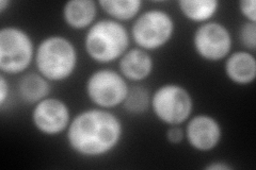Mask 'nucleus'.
Returning a JSON list of instances; mask_svg holds the SVG:
<instances>
[{"label": "nucleus", "instance_id": "1", "mask_svg": "<svg viewBox=\"0 0 256 170\" xmlns=\"http://www.w3.org/2000/svg\"><path fill=\"white\" fill-rule=\"evenodd\" d=\"M66 136L70 149L78 157L100 159L121 144L124 125L112 111L94 107L72 118Z\"/></svg>", "mask_w": 256, "mask_h": 170}, {"label": "nucleus", "instance_id": "2", "mask_svg": "<svg viewBox=\"0 0 256 170\" xmlns=\"http://www.w3.org/2000/svg\"><path fill=\"white\" fill-rule=\"evenodd\" d=\"M130 32L124 23L108 17L96 20L84 38L88 56L100 65L118 62L130 49Z\"/></svg>", "mask_w": 256, "mask_h": 170}, {"label": "nucleus", "instance_id": "3", "mask_svg": "<svg viewBox=\"0 0 256 170\" xmlns=\"http://www.w3.org/2000/svg\"><path fill=\"white\" fill-rule=\"evenodd\" d=\"M78 62L77 48L66 36L48 35L36 45L34 64L38 74L50 83L68 80L75 74Z\"/></svg>", "mask_w": 256, "mask_h": 170}, {"label": "nucleus", "instance_id": "4", "mask_svg": "<svg viewBox=\"0 0 256 170\" xmlns=\"http://www.w3.org/2000/svg\"><path fill=\"white\" fill-rule=\"evenodd\" d=\"M36 45L20 27L8 26L0 30V74L22 76L34 63Z\"/></svg>", "mask_w": 256, "mask_h": 170}, {"label": "nucleus", "instance_id": "5", "mask_svg": "<svg viewBox=\"0 0 256 170\" xmlns=\"http://www.w3.org/2000/svg\"><path fill=\"white\" fill-rule=\"evenodd\" d=\"M173 16L162 9L142 11L132 21L130 37L136 47L153 52L162 49L173 39L175 34Z\"/></svg>", "mask_w": 256, "mask_h": 170}, {"label": "nucleus", "instance_id": "6", "mask_svg": "<svg viewBox=\"0 0 256 170\" xmlns=\"http://www.w3.org/2000/svg\"><path fill=\"white\" fill-rule=\"evenodd\" d=\"M194 110V97L182 84L164 83L152 93L150 111L158 121L168 127L186 124Z\"/></svg>", "mask_w": 256, "mask_h": 170}, {"label": "nucleus", "instance_id": "7", "mask_svg": "<svg viewBox=\"0 0 256 170\" xmlns=\"http://www.w3.org/2000/svg\"><path fill=\"white\" fill-rule=\"evenodd\" d=\"M130 86V82L118 70L100 68L88 77L84 92L95 108L111 111L122 107Z\"/></svg>", "mask_w": 256, "mask_h": 170}, {"label": "nucleus", "instance_id": "8", "mask_svg": "<svg viewBox=\"0 0 256 170\" xmlns=\"http://www.w3.org/2000/svg\"><path fill=\"white\" fill-rule=\"evenodd\" d=\"M233 43L230 29L216 20L198 25L192 35V48L196 54L210 63L226 60L233 49Z\"/></svg>", "mask_w": 256, "mask_h": 170}, {"label": "nucleus", "instance_id": "9", "mask_svg": "<svg viewBox=\"0 0 256 170\" xmlns=\"http://www.w3.org/2000/svg\"><path fill=\"white\" fill-rule=\"evenodd\" d=\"M68 104L58 97H47L34 105L31 123L36 130L45 136H58L66 133L72 121Z\"/></svg>", "mask_w": 256, "mask_h": 170}, {"label": "nucleus", "instance_id": "10", "mask_svg": "<svg viewBox=\"0 0 256 170\" xmlns=\"http://www.w3.org/2000/svg\"><path fill=\"white\" fill-rule=\"evenodd\" d=\"M185 141L198 152H210L222 142L223 128L220 121L210 114L192 115L186 123Z\"/></svg>", "mask_w": 256, "mask_h": 170}, {"label": "nucleus", "instance_id": "11", "mask_svg": "<svg viewBox=\"0 0 256 170\" xmlns=\"http://www.w3.org/2000/svg\"><path fill=\"white\" fill-rule=\"evenodd\" d=\"M118 62L120 74L130 83L141 84L153 75L155 69L152 53L138 47H130Z\"/></svg>", "mask_w": 256, "mask_h": 170}, {"label": "nucleus", "instance_id": "12", "mask_svg": "<svg viewBox=\"0 0 256 170\" xmlns=\"http://www.w3.org/2000/svg\"><path fill=\"white\" fill-rule=\"evenodd\" d=\"M224 75L230 82L239 86L252 84L256 79V58L246 50L232 51L224 60Z\"/></svg>", "mask_w": 256, "mask_h": 170}, {"label": "nucleus", "instance_id": "13", "mask_svg": "<svg viewBox=\"0 0 256 170\" xmlns=\"http://www.w3.org/2000/svg\"><path fill=\"white\" fill-rule=\"evenodd\" d=\"M98 10L94 0H70L62 7V19L70 29L86 31L98 20Z\"/></svg>", "mask_w": 256, "mask_h": 170}, {"label": "nucleus", "instance_id": "14", "mask_svg": "<svg viewBox=\"0 0 256 170\" xmlns=\"http://www.w3.org/2000/svg\"><path fill=\"white\" fill-rule=\"evenodd\" d=\"M52 84L38 71L26 72L18 80V96L22 102L34 105L50 96Z\"/></svg>", "mask_w": 256, "mask_h": 170}, {"label": "nucleus", "instance_id": "15", "mask_svg": "<svg viewBox=\"0 0 256 170\" xmlns=\"http://www.w3.org/2000/svg\"><path fill=\"white\" fill-rule=\"evenodd\" d=\"M178 6L184 18L202 25L214 20L220 10V2L218 0H180Z\"/></svg>", "mask_w": 256, "mask_h": 170}, {"label": "nucleus", "instance_id": "16", "mask_svg": "<svg viewBox=\"0 0 256 170\" xmlns=\"http://www.w3.org/2000/svg\"><path fill=\"white\" fill-rule=\"evenodd\" d=\"M98 2L108 18L122 23L134 21L143 6L141 0H100Z\"/></svg>", "mask_w": 256, "mask_h": 170}, {"label": "nucleus", "instance_id": "17", "mask_svg": "<svg viewBox=\"0 0 256 170\" xmlns=\"http://www.w3.org/2000/svg\"><path fill=\"white\" fill-rule=\"evenodd\" d=\"M152 93L141 84L130 85L122 108L132 116H140L150 110Z\"/></svg>", "mask_w": 256, "mask_h": 170}, {"label": "nucleus", "instance_id": "18", "mask_svg": "<svg viewBox=\"0 0 256 170\" xmlns=\"http://www.w3.org/2000/svg\"><path fill=\"white\" fill-rule=\"evenodd\" d=\"M240 44L244 48V50L255 52L256 50V22L244 21L239 29Z\"/></svg>", "mask_w": 256, "mask_h": 170}, {"label": "nucleus", "instance_id": "19", "mask_svg": "<svg viewBox=\"0 0 256 170\" xmlns=\"http://www.w3.org/2000/svg\"><path fill=\"white\" fill-rule=\"evenodd\" d=\"M238 10L244 21L256 22V1L255 0H242L238 2Z\"/></svg>", "mask_w": 256, "mask_h": 170}, {"label": "nucleus", "instance_id": "20", "mask_svg": "<svg viewBox=\"0 0 256 170\" xmlns=\"http://www.w3.org/2000/svg\"><path fill=\"white\" fill-rule=\"evenodd\" d=\"M166 142L171 145H180L185 141V129L182 126L168 127L166 132Z\"/></svg>", "mask_w": 256, "mask_h": 170}, {"label": "nucleus", "instance_id": "21", "mask_svg": "<svg viewBox=\"0 0 256 170\" xmlns=\"http://www.w3.org/2000/svg\"><path fill=\"white\" fill-rule=\"evenodd\" d=\"M11 95V87L9 80L6 79V76L0 74V109H4V105L8 103V100L10 99Z\"/></svg>", "mask_w": 256, "mask_h": 170}, {"label": "nucleus", "instance_id": "22", "mask_svg": "<svg viewBox=\"0 0 256 170\" xmlns=\"http://www.w3.org/2000/svg\"><path fill=\"white\" fill-rule=\"evenodd\" d=\"M204 169L206 170H233L234 166L226 161H212L208 163Z\"/></svg>", "mask_w": 256, "mask_h": 170}, {"label": "nucleus", "instance_id": "23", "mask_svg": "<svg viewBox=\"0 0 256 170\" xmlns=\"http://www.w3.org/2000/svg\"><path fill=\"white\" fill-rule=\"evenodd\" d=\"M11 3L12 2L10 0H2V1H0V14H4L8 9H9Z\"/></svg>", "mask_w": 256, "mask_h": 170}]
</instances>
